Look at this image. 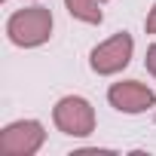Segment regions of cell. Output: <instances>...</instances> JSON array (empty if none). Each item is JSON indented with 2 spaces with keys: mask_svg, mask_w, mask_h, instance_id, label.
Masks as SVG:
<instances>
[{
  "mask_svg": "<svg viewBox=\"0 0 156 156\" xmlns=\"http://www.w3.org/2000/svg\"><path fill=\"white\" fill-rule=\"evenodd\" d=\"M64 6L73 19H80L86 25H101L104 12L98 9V0H64Z\"/></svg>",
  "mask_w": 156,
  "mask_h": 156,
  "instance_id": "8992f818",
  "label": "cell"
},
{
  "mask_svg": "<svg viewBox=\"0 0 156 156\" xmlns=\"http://www.w3.org/2000/svg\"><path fill=\"white\" fill-rule=\"evenodd\" d=\"M0 3H6V0H0Z\"/></svg>",
  "mask_w": 156,
  "mask_h": 156,
  "instance_id": "9c48e42d",
  "label": "cell"
},
{
  "mask_svg": "<svg viewBox=\"0 0 156 156\" xmlns=\"http://www.w3.org/2000/svg\"><path fill=\"white\" fill-rule=\"evenodd\" d=\"M107 101L119 113H144L156 104V95H153V89H147L138 80H119L107 89Z\"/></svg>",
  "mask_w": 156,
  "mask_h": 156,
  "instance_id": "5b68a950",
  "label": "cell"
},
{
  "mask_svg": "<svg viewBox=\"0 0 156 156\" xmlns=\"http://www.w3.org/2000/svg\"><path fill=\"white\" fill-rule=\"evenodd\" d=\"M144 64H147V70L156 76V43H150V46H147V58H144Z\"/></svg>",
  "mask_w": 156,
  "mask_h": 156,
  "instance_id": "52a82bcc",
  "label": "cell"
},
{
  "mask_svg": "<svg viewBox=\"0 0 156 156\" xmlns=\"http://www.w3.org/2000/svg\"><path fill=\"white\" fill-rule=\"evenodd\" d=\"M144 28H147V34H156V3H153V9H150V16H147Z\"/></svg>",
  "mask_w": 156,
  "mask_h": 156,
  "instance_id": "ba28073f",
  "label": "cell"
},
{
  "mask_svg": "<svg viewBox=\"0 0 156 156\" xmlns=\"http://www.w3.org/2000/svg\"><path fill=\"white\" fill-rule=\"evenodd\" d=\"M6 37H9V43H16L22 49L43 46L52 37V12L46 6H40V3L16 9L6 19Z\"/></svg>",
  "mask_w": 156,
  "mask_h": 156,
  "instance_id": "6da1fadb",
  "label": "cell"
},
{
  "mask_svg": "<svg viewBox=\"0 0 156 156\" xmlns=\"http://www.w3.org/2000/svg\"><path fill=\"white\" fill-rule=\"evenodd\" d=\"M132 52H135L132 34H129V31H119V34H113L110 40L98 43V46L89 52V67H92L98 76H113V73H119L122 67H129Z\"/></svg>",
  "mask_w": 156,
  "mask_h": 156,
  "instance_id": "3957f363",
  "label": "cell"
},
{
  "mask_svg": "<svg viewBox=\"0 0 156 156\" xmlns=\"http://www.w3.org/2000/svg\"><path fill=\"white\" fill-rule=\"evenodd\" d=\"M52 122L64 135L86 138V135L95 132V107L86 98H80V95H64L52 107Z\"/></svg>",
  "mask_w": 156,
  "mask_h": 156,
  "instance_id": "7a4b0ae2",
  "label": "cell"
},
{
  "mask_svg": "<svg viewBox=\"0 0 156 156\" xmlns=\"http://www.w3.org/2000/svg\"><path fill=\"white\" fill-rule=\"evenodd\" d=\"M46 141L43 122L37 119H16L0 132V150L9 156H34Z\"/></svg>",
  "mask_w": 156,
  "mask_h": 156,
  "instance_id": "277c9868",
  "label": "cell"
}]
</instances>
